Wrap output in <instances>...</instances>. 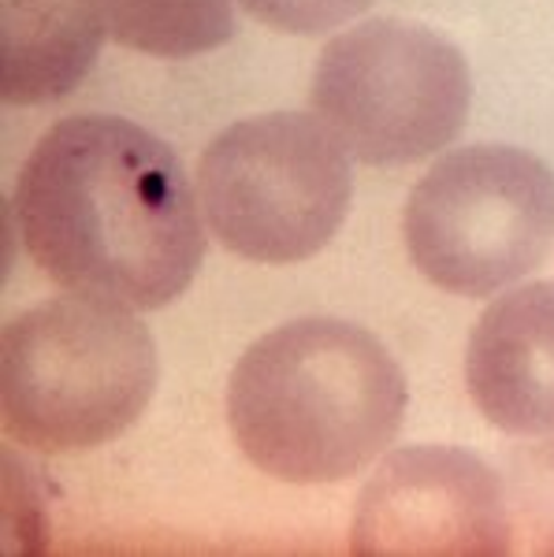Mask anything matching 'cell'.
Returning a JSON list of instances; mask_svg holds the SVG:
<instances>
[{
    "label": "cell",
    "mask_w": 554,
    "mask_h": 557,
    "mask_svg": "<svg viewBox=\"0 0 554 557\" xmlns=\"http://www.w3.org/2000/svg\"><path fill=\"white\" fill-rule=\"evenodd\" d=\"M12 215L52 283L131 312L183 298L205 260L183 160L120 115H67L45 131L15 178Z\"/></svg>",
    "instance_id": "6da1fadb"
},
{
    "label": "cell",
    "mask_w": 554,
    "mask_h": 557,
    "mask_svg": "<svg viewBox=\"0 0 554 557\" xmlns=\"http://www.w3.org/2000/svg\"><path fill=\"white\" fill-rule=\"evenodd\" d=\"M409 386L372 331L306 317L268 331L238 357L227 424L257 472L294 487L343 483L391 450Z\"/></svg>",
    "instance_id": "7a4b0ae2"
},
{
    "label": "cell",
    "mask_w": 554,
    "mask_h": 557,
    "mask_svg": "<svg viewBox=\"0 0 554 557\" xmlns=\"http://www.w3.org/2000/svg\"><path fill=\"white\" fill-rule=\"evenodd\" d=\"M157 372V343L131 309L83 294L49 298L4 327V431L38 454L97 450L146 412Z\"/></svg>",
    "instance_id": "3957f363"
},
{
    "label": "cell",
    "mask_w": 554,
    "mask_h": 557,
    "mask_svg": "<svg viewBox=\"0 0 554 557\" xmlns=\"http://www.w3.org/2000/svg\"><path fill=\"white\" fill-rule=\"evenodd\" d=\"M194 186L223 249L257 264H298L346 223L354 168L317 115L268 112L223 127L205 146Z\"/></svg>",
    "instance_id": "277c9868"
},
{
    "label": "cell",
    "mask_w": 554,
    "mask_h": 557,
    "mask_svg": "<svg viewBox=\"0 0 554 557\" xmlns=\"http://www.w3.org/2000/svg\"><path fill=\"white\" fill-rule=\"evenodd\" d=\"M309 104L354 160L402 168L458 138L472 75L454 41L387 15L357 23L320 49Z\"/></svg>",
    "instance_id": "5b68a950"
},
{
    "label": "cell",
    "mask_w": 554,
    "mask_h": 557,
    "mask_svg": "<svg viewBox=\"0 0 554 557\" xmlns=\"http://www.w3.org/2000/svg\"><path fill=\"white\" fill-rule=\"evenodd\" d=\"M402 238L428 283L458 298H495L554 249V172L514 146H466L409 190Z\"/></svg>",
    "instance_id": "8992f818"
},
{
    "label": "cell",
    "mask_w": 554,
    "mask_h": 557,
    "mask_svg": "<svg viewBox=\"0 0 554 557\" xmlns=\"http://www.w3.org/2000/svg\"><path fill=\"white\" fill-rule=\"evenodd\" d=\"M357 557H503L514 554L503 475L458 446L383 454L357 494Z\"/></svg>",
    "instance_id": "52a82bcc"
},
{
    "label": "cell",
    "mask_w": 554,
    "mask_h": 557,
    "mask_svg": "<svg viewBox=\"0 0 554 557\" xmlns=\"http://www.w3.org/2000/svg\"><path fill=\"white\" fill-rule=\"evenodd\" d=\"M466 386L491 428L517 438L554 435V278L510 286L480 312Z\"/></svg>",
    "instance_id": "ba28073f"
},
{
    "label": "cell",
    "mask_w": 554,
    "mask_h": 557,
    "mask_svg": "<svg viewBox=\"0 0 554 557\" xmlns=\"http://www.w3.org/2000/svg\"><path fill=\"white\" fill-rule=\"evenodd\" d=\"M104 30L86 0H0V89L8 104H49L94 67Z\"/></svg>",
    "instance_id": "9c48e42d"
},
{
    "label": "cell",
    "mask_w": 554,
    "mask_h": 557,
    "mask_svg": "<svg viewBox=\"0 0 554 557\" xmlns=\"http://www.w3.org/2000/svg\"><path fill=\"white\" fill-rule=\"evenodd\" d=\"M104 38L160 60H186L235 38V0H86Z\"/></svg>",
    "instance_id": "30bf717a"
},
{
    "label": "cell",
    "mask_w": 554,
    "mask_h": 557,
    "mask_svg": "<svg viewBox=\"0 0 554 557\" xmlns=\"http://www.w3.org/2000/svg\"><path fill=\"white\" fill-rule=\"evenodd\" d=\"M498 475L510 509L514 554L554 557V435L514 446Z\"/></svg>",
    "instance_id": "8fae6325"
},
{
    "label": "cell",
    "mask_w": 554,
    "mask_h": 557,
    "mask_svg": "<svg viewBox=\"0 0 554 557\" xmlns=\"http://www.w3.org/2000/svg\"><path fill=\"white\" fill-rule=\"evenodd\" d=\"M238 4L272 30L317 38L354 23L361 12H369L372 0H238Z\"/></svg>",
    "instance_id": "7c38bea8"
}]
</instances>
